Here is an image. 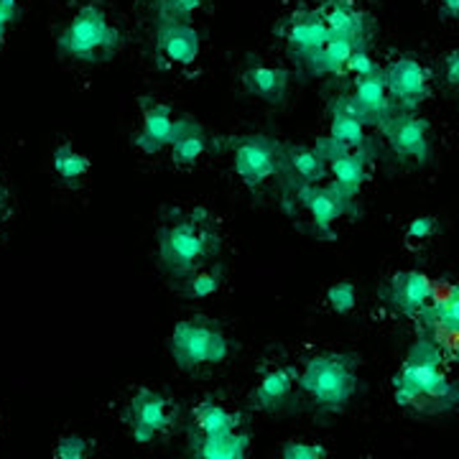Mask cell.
<instances>
[{"label":"cell","mask_w":459,"mask_h":459,"mask_svg":"<svg viewBox=\"0 0 459 459\" xmlns=\"http://www.w3.org/2000/svg\"><path fill=\"white\" fill-rule=\"evenodd\" d=\"M347 72H352L355 77H368V74L383 72V69L376 65V59L368 54V49H355L352 51V56L347 59Z\"/></svg>","instance_id":"32"},{"label":"cell","mask_w":459,"mask_h":459,"mask_svg":"<svg viewBox=\"0 0 459 459\" xmlns=\"http://www.w3.org/2000/svg\"><path fill=\"white\" fill-rule=\"evenodd\" d=\"M171 355L184 370L220 365L230 355L225 332L204 319H181L171 332Z\"/></svg>","instance_id":"5"},{"label":"cell","mask_w":459,"mask_h":459,"mask_svg":"<svg viewBox=\"0 0 459 459\" xmlns=\"http://www.w3.org/2000/svg\"><path fill=\"white\" fill-rule=\"evenodd\" d=\"M141 113H143V123H141V131L135 135V146L143 153H159V151L171 146L174 123H177L174 110L166 102L143 98L141 100Z\"/></svg>","instance_id":"15"},{"label":"cell","mask_w":459,"mask_h":459,"mask_svg":"<svg viewBox=\"0 0 459 459\" xmlns=\"http://www.w3.org/2000/svg\"><path fill=\"white\" fill-rule=\"evenodd\" d=\"M171 159L177 166H195L207 151L204 128L192 117H177L174 138H171Z\"/></svg>","instance_id":"20"},{"label":"cell","mask_w":459,"mask_h":459,"mask_svg":"<svg viewBox=\"0 0 459 459\" xmlns=\"http://www.w3.org/2000/svg\"><path fill=\"white\" fill-rule=\"evenodd\" d=\"M54 455H56V459H84L90 455V442H84L77 434H69V437L59 439Z\"/></svg>","instance_id":"31"},{"label":"cell","mask_w":459,"mask_h":459,"mask_svg":"<svg viewBox=\"0 0 459 459\" xmlns=\"http://www.w3.org/2000/svg\"><path fill=\"white\" fill-rule=\"evenodd\" d=\"M204 0H156L161 18H177V21H186L195 11H199Z\"/></svg>","instance_id":"29"},{"label":"cell","mask_w":459,"mask_h":459,"mask_svg":"<svg viewBox=\"0 0 459 459\" xmlns=\"http://www.w3.org/2000/svg\"><path fill=\"white\" fill-rule=\"evenodd\" d=\"M117 44H120V31L95 3L82 5L56 39V47L65 56L82 62H98L110 56L117 49Z\"/></svg>","instance_id":"4"},{"label":"cell","mask_w":459,"mask_h":459,"mask_svg":"<svg viewBox=\"0 0 459 459\" xmlns=\"http://www.w3.org/2000/svg\"><path fill=\"white\" fill-rule=\"evenodd\" d=\"M0 217H3V202H0Z\"/></svg>","instance_id":"37"},{"label":"cell","mask_w":459,"mask_h":459,"mask_svg":"<svg viewBox=\"0 0 459 459\" xmlns=\"http://www.w3.org/2000/svg\"><path fill=\"white\" fill-rule=\"evenodd\" d=\"M299 388L312 398L319 409H344L358 388V370L355 360L337 352L314 355L299 373Z\"/></svg>","instance_id":"3"},{"label":"cell","mask_w":459,"mask_h":459,"mask_svg":"<svg viewBox=\"0 0 459 459\" xmlns=\"http://www.w3.org/2000/svg\"><path fill=\"white\" fill-rule=\"evenodd\" d=\"M54 171L66 181L82 179L84 174L90 171V159L77 153L72 143H62V146L54 151Z\"/></svg>","instance_id":"26"},{"label":"cell","mask_w":459,"mask_h":459,"mask_svg":"<svg viewBox=\"0 0 459 459\" xmlns=\"http://www.w3.org/2000/svg\"><path fill=\"white\" fill-rule=\"evenodd\" d=\"M18 18V0H0V41L5 39L8 26Z\"/></svg>","instance_id":"34"},{"label":"cell","mask_w":459,"mask_h":459,"mask_svg":"<svg viewBox=\"0 0 459 459\" xmlns=\"http://www.w3.org/2000/svg\"><path fill=\"white\" fill-rule=\"evenodd\" d=\"M316 11L322 13L329 31L365 49L370 39V18L355 0H319Z\"/></svg>","instance_id":"14"},{"label":"cell","mask_w":459,"mask_h":459,"mask_svg":"<svg viewBox=\"0 0 459 459\" xmlns=\"http://www.w3.org/2000/svg\"><path fill=\"white\" fill-rule=\"evenodd\" d=\"M439 340H457L459 344V286H452L444 296H434V304L416 316Z\"/></svg>","instance_id":"18"},{"label":"cell","mask_w":459,"mask_h":459,"mask_svg":"<svg viewBox=\"0 0 459 459\" xmlns=\"http://www.w3.org/2000/svg\"><path fill=\"white\" fill-rule=\"evenodd\" d=\"M289 171L299 177L301 184H319L329 174L327 159L316 151V146H294L283 153Z\"/></svg>","instance_id":"24"},{"label":"cell","mask_w":459,"mask_h":459,"mask_svg":"<svg viewBox=\"0 0 459 459\" xmlns=\"http://www.w3.org/2000/svg\"><path fill=\"white\" fill-rule=\"evenodd\" d=\"M352 98L358 102V108H360L368 126L383 128L385 120L395 113L394 100L388 95V84H385V72L368 74V77H355Z\"/></svg>","instance_id":"16"},{"label":"cell","mask_w":459,"mask_h":459,"mask_svg":"<svg viewBox=\"0 0 459 459\" xmlns=\"http://www.w3.org/2000/svg\"><path fill=\"white\" fill-rule=\"evenodd\" d=\"M434 230H437L434 217H416V220H411L409 228H406V238L409 240H427V238L434 235Z\"/></svg>","instance_id":"33"},{"label":"cell","mask_w":459,"mask_h":459,"mask_svg":"<svg viewBox=\"0 0 459 459\" xmlns=\"http://www.w3.org/2000/svg\"><path fill=\"white\" fill-rule=\"evenodd\" d=\"M294 383H299V373L294 368H271L265 370L253 391V406L261 411H271L283 403V398L291 394Z\"/></svg>","instance_id":"21"},{"label":"cell","mask_w":459,"mask_h":459,"mask_svg":"<svg viewBox=\"0 0 459 459\" xmlns=\"http://www.w3.org/2000/svg\"><path fill=\"white\" fill-rule=\"evenodd\" d=\"M437 296V286L421 271H403L395 273L388 289H385V299L394 307L395 312L406 314V316H419L427 307L434 304Z\"/></svg>","instance_id":"12"},{"label":"cell","mask_w":459,"mask_h":459,"mask_svg":"<svg viewBox=\"0 0 459 459\" xmlns=\"http://www.w3.org/2000/svg\"><path fill=\"white\" fill-rule=\"evenodd\" d=\"M289 72L283 66L250 65L243 69V87L265 102H283L289 92Z\"/></svg>","instance_id":"19"},{"label":"cell","mask_w":459,"mask_h":459,"mask_svg":"<svg viewBox=\"0 0 459 459\" xmlns=\"http://www.w3.org/2000/svg\"><path fill=\"white\" fill-rule=\"evenodd\" d=\"M329 174L334 177V186H340L344 195L355 197L365 179H368V156L365 151H342L329 161Z\"/></svg>","instance_id":"22"},{"label":"cell","mask_w":459,"mask_h":459,"mask_svg":"<svg viewBox=\"0 0 459 459\" xmlns=\"http://www.w3.org/2000/svg\"><path fill=\"white\" fill-rule=\"evenodd\" d=\"M202 39L197 29L186 21L177 18H159L156 26V51L171 65L189 66L197 62Z\"/></svg>","instance_id":"11"},{"label":"cell","mask_w":459,"mask_h":459,"mask_svg":"<svg viewBox=\"0 0 459 459\" xmlns=\"http://www.w3.org/2000/svg\"><path fill=\"white\" fill-rule=\"evenodd\" d=\"M220 283H222V276L217 271H199L186 281V294L192 299H207L220 291Z\"/></svg>","instance_id":"27"},{"label":"cell","mask_w":459,"mask_h":459,"mask_svg":"<svg viewBox=\"0 0 459 459\" xmlns=\"http://www.w3.org/2000/svg\"><path fill=\"white\" fill-rule=\"evenodd\" d=\"M286 44L301 65L312 66V62L325 51L329 41L337 33L329 31L322 13L316 8H299L291 13L289 23H286Z\"/></svg>","instance_id":"8"},{"label":"cell","mask_w":459,"mask_h":459,"mask_svg":"<svg viewBox=\"0 0 459 459\" xmlns=\"http://www.w3.org/2000/svg\"><path fill=\"white\" fill-rule=\"evenodd\" d=\"M296 197L301 207L312 214L314 228L329 232L332 225L352 207V197L344 195L340 186H319V184H301Z\"/></svg>","instance_id":"13"},{"label":"cell","mask_w":459,"mask_h":459,"mask_svg":"<svg viewBox=\"0 0 459 459\" xmlns=\"http://www.w3.org/2000/svg\"><path fill=\"white\" fill-rule=\"evenodd\" d=\"M327 301L337 314H350L355 309V304H358V291H355V286L350 281H342V283L329 286Z\"/></svg>","instance_id":"28"},{"label":"cell","mask_w":459,"mask_h":459,"mask_svg":"<svg viewBox=\"0 0 459 459\" xmlns=\"http://www.w3.org/2000/svg\"><path fill=\"white\" fill-rule=\"evenodd\" d=\"M365 117L352 95L332 100L329 105V138H334L337 143H342L350 151H358L365 146Z\"/></svg>","instance_id":"17"},{"label":"cell","mask_w":459,"mask_h":459,"mask_svg":"<svg viewBox=\"0 0 459 459\" xmlns=\"http://www.w3.org/2000/svg\"><path fill=\"white\" fill-rule=\"evenodd\" d=\"M394 398L403 409L444 413L459 406V385L444 373L442 344L419 340L394 377Z\"/></svg>","instance_id":"1"},{"label":"cell","mask_w":459,"mask_h":459,"mask_svg":"<svg viewBox=\"0 0 459 459\" xmlns=\"http://www.w3.org/2000/svg\"><path fill=\"white\" fill-rule=\"evenodd\" d=\"M281 459H327V446L325 444L289 442L281 452Z\"/></svg>","instance_id":"30"},{"label":"cell","mask_w":459,"mask_h":459,"mask_svg":"<svg viewBox=\"0 0 459 459\" xmlns=\"http://www.w3.org/2000/svg\"><path fill=\"white\" fill-rule=\"evenodd\" d=\"M250 437L243 431H235L228 437H199L195 444V459H250Z\"/></svg>","instance_id":"25"},{"label":"cell","mask_w":459,"mask_h":459,"mask_svg":"<svg viewBox=\"0 0 459 459\" xmlns=\"http://www.w3.org/2000/svg\"><path fill=\"white\" fill-rule=\"evenodd\" d=\"M195 424H197L199 437H228V434H235L240 429V416L232 413L225 406L214 403L210 398L199 401L195 406Z\"/></svg>","instance_id":"23"},{"label":"cell","mask_w":459,"mask_h":459,"mask_svg":"<svg viewBox=\"0 0 459 459\" xmlns=\"http://www.w3.org/2000/svg\"><path fill=\"white\" fill-rule=\"evenodd\" d=\"M220 250V230L202 207L169 220L159 232V258L169 273H197L204 261Z\"/></svg>","instance_id":"2"},{"label":"cell","mask_w":459,"mask_h":459,"mask_svg":"<svg viewBox=\"0 0 459 459\" xmlns=\"http://www.w3.org/2000/svg\"><path fill=\"white\" fill-rule=\"evenodd\" d=\"M457 350H459V344H457Z\"/></svg>","instance_id":"38"},{"label":"cell","mask_w":459,"mask_h":459,"mask_svg":"<svg viewBox=\"0 0 459 459\" xmlns=\"http://www.w3.org/2000/svg\"><path fill=\"white\" fill-rule=\"evenodd\" d=\"M385 72V84H388V95L394 100V108L411 113L416 110L424 100L429 98V82H431V74L429 69L419 59H411V56H401L388 65Z\"/></svg>","instance_id":"9"},{"label":"cell","mask_w":459,"mask_h":459,"mask_svg":"<svg viewBox=\"0 0 459 459\" xmlns=\"http://www.w3.org/2000/svg\"><path fill=\"white\" fill-rule=\"evenodd\" d=\"M123 419L131 427L133 439L138 444H148L174 427L177 409L166 395L156 394L151 388H141L128 401V406L123 411Z\"/></svg>","instance_id":"6"},{"label":"cell","mask_w":459,"mask_h":459,"mask_svg":"<svg viewBox=\"0 0 459 459\" xmlns=\"http://www.w3.org/2000/svg\"><path fill=\"white\" fill-rule=\"evenodd\" d=\"M444 72H446V80L452 84H459V49L452 51L444 62Z\"/></svg>","instance_id":"35"},{"label":"cell","mask_w":459,"mask_h":459,"mask_svg":"<svg viewBox=\"0 0 459 459\" xmlns=\"http://www.w3.org/2000/svg\"><path fill=\"white\" fill-rule=\"evenodd\" d=\"M449 16H459V0H439Z\"/></svg>","instance_id":"36"},{"label":"cell","mask_w":459,"mask_h":459,"mask_svg":"<svg viewBox=\"0 0 459 459\" xmlns=\"http://www.w3.org/2000/svg\"><path fill=\"white\" fill-rule=\"evenodd\" d=\"M380 131L388 138L391 148L401 159H411V161H419V164H424L429 159L431 141H429V123L424 117L395 110Z\"/></svg>","instance_id":"10"},{"label":"cell","mask_w":459,"mask_h":459,"mask_svg":"<svg viewBox=\"0 0 459 459\" xmlns=\"http://www.w3.org/2000/svg\"><path fill=\"white\" fill-rule=\"evenodd\" d=\"M281 156L283 153L276 141H271L265 135H246L235 143L232 166H235L238 179L250 189H255L279 171Z\"/></svg>","instance_id":"7"}]
</instances>
